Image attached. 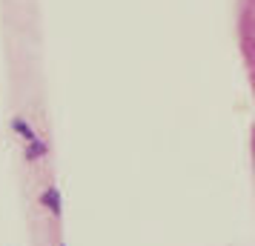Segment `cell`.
<instances>
[{"instance_id": "1", "label": "cell", "mask_w": 255, "mask_h": 246, "mask_svg": "<svg viewBox=\"0 0 255 246\" xmlns=\"http://www.w3.org/2000/svg\"><path fill=\"white\" fill-rule=\"evenodd\" d=\"M43 200H46V203H52V209H55V212L60 209V206H58V192H49V195H46Z\"/></svg>"}]
</instances>
